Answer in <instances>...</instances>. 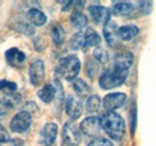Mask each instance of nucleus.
<instances>
[{
  "mask_svg": "<svg viewBox=\"0 0 156 146\" xmlns=\"http://www.w3.org/2000/svg\"><path fill=\"white\" fill-rule=\"evenodd\" d=\"M100 121L102 129L111 139L121 140L124 138L126 125L121 115H119L115 111H107L100 117Z\"/></svg>",
  "mask_w": 156,
  "mask_h": 146,
  "instance_id": "f257e3e1",
  "label": "nucleus"
},
{
  "mask_svg": "<svg viewBox=\"0 0 156 146\" xmlns=\"http://www.w3.org/2000/svg\"><path fill=\"white\" fill-rule=\"evenodd\" d=\"M129 75V68L113 64V66L101 74L98 85L103 90H111L124 84Z\"/></svg>",
  "mask_w": 156,
  "mask_h": 146,
  "instance_id": "f03ea898",
  "label": "nucleus"
},
{
  "mask_svg": "<svg viewBox=\"0 0 156 146\" xmlns=\"http://www.w3.org/2000/svg\"><path fill=\"white\" fill-rule=\"evenodd\" d=\"M80 71V61L76 55H66L62 57L58 64L57 73L64 79L69 82H73L77 79L78 73Z\"/></svg>",
  "mask_w": 156,
  "mask_h": 146,
  "instance_id": "7ed1b4c3",
  "label": "nucleus"
},
{
  "mask_svg": "<svg viewBox=\"0 0 156 146\" xmlns=\"http://www.w3.org/2000/svg\"><path fill=\"white\" fill-rule=\"evenodd\" d=\"M82 141V132L75 121H67L62 127V143L67 146H77Z\"/></svg>",
  "mask_w": 156,
  "mask_h": 146,
  "instance_id": "20e7f679",
  "label": "nucleus"
},
{
  "mask_svg": "<svg viewBox=\"0 0 156 146\" xmlns=\"http://www.w3.org/2000/svg\"><path fill=\"white\" fill-rule=\"evenodd\" d=\"M31 121L33 119H31L30 113L27 110H22L12 117L10 122V129L15 133H23L30 127Z\"/></svg>",
  "mask_w": 156,
  "mask_h": 146,
  "instance_id": "39448f33",
  "label": "nucleus"
},
{
  "mask_svg": "<svg viewBox=\"0 0 156 146\" xmlns=\"http://www.w3.org/2000/svg\"><path fill=\"white\" fill-rule=\"evenodd\" d=\"M79 129L87 137H91V138L96 137L98 133L101 132V129H102L100 117H98V116H88V117H85L80 122Z\"/></svg>",
  "mask_w": 156,
  "mask_h": 146,
  "instance_id": "423d86ee",
  "label": "nucleus"
},
{
  "mask_svg": "<svg viewBox=\"0 0 156 146\" xmlns=\"http://www.w3.org/2000/svg\"><path fill=\"white\" fill-rule=\"evenodd\" d=\"M88 11H89L93 20L96 24L106 25L107 23L111 22L112 11L108 7H105V6H101V5H91V6L88 7Z\"/></svg>",
  "mask_w": 156,
  "mask_h": 146,
  "instance_id": "0eeeda50",
  "label": "nucleus"
},
{
  "mask_svg": "<svg viewBox=\"0 0 156 146\" xmlns=\"http://www.w3.org/2000/svg\"><path fill=\"white\" fill-rule=\"evenodd\" d=\"M29 79L33 86H39L44 79V62L42 60H35L29 66Z\"/></svg>",
  "mask_w": 156,
  "mask_h": 146,
  "instance_id": "6e6552de",
  "label": "nucleus"
},
{
  "mask_svg": "<svg viewBox=\"0 0 156 146\" xmlns=\"http://www.w3.org/2000/svg\"><path fill=\"white\" fill-rule=\"evenodd\" d=\"M126 101V95L124 92H112L105 96V98L102 99V104L103 108L108 111H113V110L120 108Z\"/></svg>",
  "mask_w": 156,
  "mask_h": 146,
  "instance_id": "1a4fd4ad",
  "label": "nucleus"
},
{
  "mask_svg": "<svg viewBox=\"0 0 156 146\" xmlns=\"http://www.w3.org/2000/svg\"><path fill=\"white\" fill-rule=\"evenodd\" d=\"M65 110H66V114L69 115V117L72 121L77 120L80 117V115L83 113L82 101L76 96H69L66 102H65Z\"/></svg>",
  "mask_w": 156,
  "mask_h": 146,
  "instance_id": "9d476101",
  "label": "nucleus"
},
{
  "mask_svg": "<svg viewBox=\"0 0 156 146\" xmlns=\"http://www.w3.org/2000/svg\"><path fill=\"white\" fill-rule=\"evenodd\" d=\"M25 59L27 56L24 54V52H22L16 47L10 48L5 52V60L12 67H22L25 62Z\"/></svg>",
  "mask_w": 156,
  "mask_h": 146,
  "instance_id": "9b49d317",
  "label": "nucleus"
},
{
  "mask_svg": "<svg viewBox=\"0 0 156 146\" xmlns=\"http://www.w3.org/2000/svg\"><path fill=\"white\" fill-rule=\"evenodd\" d=\"M58 135V126L53 122L46 123L41 130V143L44 146H52Z\"/></svg>",
  "mask_w": 156,
  "mask_h": 146,
  "instance_id": "f8f14e48",
  "label": "nucleus"
},
{
  "mask_svg": "<svg viewBox=\"0 0 156 146\" xmlns=\"http://www.w3.org/2000/svg\"><path fill=\"white\" fill-rule=\"evenodd\" d=\"M103 36L108 46L114 47L119 41V28L117 23L109 22L106 25H103Z\"/></svg>",
  "mask_w": 156,
  "mask_h": 146,
  "instance_id": "ddd939ff",
  "label": "nucleus"
},
{
  "mask_svg": "<svg viewBox=\"0 0 156 146\" xmlns=\"http://www.w3.org/2000/svg\"><path fill=\"white\" fill-rule=\"evenodd\" d=\"M57 88L52 84H46L41 90L37 91V97L43 102V103H51L55 96H57Z\"/></svg>",
  "mask_w": 156,
  "mask_h": 146,
  "instance_id": "4468645a",
  "label": "nucleus"
},
{
  "mask_svg": "<svg viewBox=\"0 0 156 146\" xmlns=\"http://www.w3.org/2000/svg\"><path fill=\"white\" fill-rule=\"evenodd\" d=\"M139 34V28L136 25H124L119 28V38L122 41H130Z\"/></svg>",
  "mask_w": 156,
  "mask_h": 146,
  "instance_id": "2eb2a0df",
  "label": "nucleus"
},
{
  "mask_svg": "<svg viewBox=\"0 0 156 146\" xmlns=\"http://www.w3.org/2000/svg\"><path fill=\"white\" fill-rule=\"evenodd\" d=\"M28 17L30 19V22L36 26H42L47 22V16L41 10L35 9V7H33L28 11Z\"/></svg>",
  "mask_w": 156,
  "mask_h": 146,
  "instance_id": "dca6fc26",
  "label": "nucleus"
},
{
  "mask_svg": "<svg viewBox=\"0 0 156 146\" xmlns=\"http://www.w3.org/2000/svg\"><path fill=\"white\" fill-rule=\"evenodd\" d=\"M112 11L115 16H127L133 11V5L129 1H118L114 4Z\"/></svg>",
  "mask_w": 156,
  "mask_h": 146,
  "instance_id": "f3484780",
  "label": "nucleus"
},
{
  "mask_svg": "<svg viewBox=\"0 0 156 146\" xmlns=\"http://www.w3.org/2000/svg\"><path fill=\"white\" fill-rule=\"evenodd\" d=\"M132 62H133V55L130 52H121L114 56V64L119 66L130 68V66H132Z\"/></svg>",
  "mask_w": 156,
  "mask_h": 146,
  "instance_id": "a211bd4d",
  "label": "nucleus"
},
{
  "mask_svg": "<svg viewBox=\"0 0 156 146\" xmlns=\"http://www.w3.org/2000/svg\"><path fill=\"white\" fill-rule=\"evenodd\" d=\"M70 22L72 24V26H75L76 29H83L88 25V18L85 15H83L79 11H73L70 16Z\"/></svg>",
  "mask_w": 156,
  "mask_h": 146,
  "instance_id": "6ab92c4d",
  "label": "nucleus"
},
{
  "mask_svg": "<svg viewBox=\"0 0 156 146\" xmlns=\"http://www.w3.org/2000/svg\"><path fill=\"white\" fill-rule=\"evenodd\" d=\"M17 84L15 82L7 80V79H0V92L4 93V96H11L17 93Z\"/></svg>",
  "mask_w": 156,
  "mask_h": 146,
  "instance_id": "aec40b11",
  "label": "nucleus"
},
{
  "mask_svg": "<svg viewBox=\"0 0 156 146\" xmlns=\"http://www.w3.org/2000/svg\"><path fill=\"white\" fill-rule=\"evenodd\" d=\"M84 34H85V44L88 47H96V46L98 47L100 46V43H101V36L98 35L94 29L89 28V29H87V31Z\"/></svg>",
  "mask_w": 156,
  "mask_h": 146,
  "instance_id": "412c9836",
  "label": "nucleus"
},
{
  "mask_svg": "<svg viewBox=\"0 0 156 146\" xmlns=\"http://www.w3.org/2000/svg\"><path fill=\"white\" fill-rule=\"evenodd\" d=\"M101 104H102V101L98 95H91L88 97L87 99V104H85V108L90 113V114H94V113H98L100 108H101Z\"/></svg>",
  "mask_w": 156,
  "mask_h": 146,
  "instance_id": "4be33fe9",
  "label": "nucleus"
},
{
  "mask_svg": "<svg viewBox=\"0 0 156 146\" xmlns=\"http://www.w3.org/2000/svg\"><path fill=\"white\" fill-rule=\"evenodd\" d=\"M85 46H87L85 44V34L82 33V31L76 33L73 36L71 37V40H70V47L73 50H79V49H82Z\"/></svg>",
  "mask_w": 156,
  "mask_h": 146,
  "instance_id": "5701e85b",
  "label": "nucleus"
},
{
  "mask_svg": "<svg viewBox=\"0 0 156 146\" xmlns=\"http://www.w3.org/2000/svg\"><path fill=\"white\" fill-rule=\"evenodd\" d=\"M72 88L76 91V93L80 97H85L90 92V86L83 79H75L72 82Z\"/></svg>",
  "mask_w": 156,
  "mask_h": 146,
  "instance_id": "b1692460",
  "label": "nucleus"
},
{
  "mask_svg": "<svg viewBox=\"0 0 156 146\" xmlns=\"http://www.w3.org/2000/svg\"><path fill=\"white\" fill-rule=\"evenodd\" d=\"M52 40L53 42L57 44V46H60L64 43V40H65V30L64 28L60 25V24H57L53 30H52Z\"/></svg>",
  "mask_w": 156,
  "mask_h": 146,
  "instance_id": "393cba45",
  "label": "nucleus"
},
{
  "mask_svg": "<svg viewBox=\"0 0 156 146\" xmlns=\"http://www.w3.org/2000/svg\"><path fill=\"white\" fill-rule=\"evenodd\" d=\"M94 59L100 64H107L108 60H109V54L103 47L98 46L94 50Z\"/></svg>",
  "mask_w": 156,
  "mask_h": 146,
  "instance_id": "a878e982",
  "label": "nucleus"
},
{
  "mask_svg": "<svg viewBox=\"0 0 156 146\" xmlns=\"http://www.w3.org/2000/svg\"><path fill=\"white\" fill-rule=\"evenodd\" d=\"M88 146H114L113 143L109 140V139H106V138H95L93 139Z\"/></svg>",
  "mask_w": 156,
  "mask_h": 146,
  "instance_id": "bb28decb",
  "label": "nucleus"
},
{
  "mask_svg": "<svg viewBox=\"0 0 156 146\" xmlns=\"http://www.w3.org/2000/svg\"><path fill=\"white\" fill-rule=\"evenodd\" d=\"M98 71V67L95 61H89L87 65V74L89 78H94L96 75V72Z\"/></svg>",
  "mask_w": 156,
  "mask_h": 146,
  "instance_id": "cd10ccee",
  "label": "nucleus"
},
{
  "mask_svg": "<svg viewBox=\"0 0 156 146\" xmlns=\"http://www.w3.org/2000/svg\"><path fill=\"white\" fill-rule=\"evenodd\" d=\"M138 7H139V11L144 15H149L150 11H151V2L150 1H139L138 2Z\"/></svg>",
  "mask_w": 156,
  "mask_h": 146,
  "instance_id": "c85d7f7f",
  "label": "nucleus"
},
{
  "mask_svg": "<svg viewBox=\"0 0 156 146\" xmlns=\"http://www.w3.org/2000/svg\"><path fill=\"white\" fill-rule=\"evenodd\" d=\"M10 140H11L10 134L7 133V130L5 129L2 125H0V144L1 143H9Z\"/></svg>",
  "mask_w": 156,
  "mask_h": 146,
  "instance_id": "c756f323",
  "label": "nucleus"
},
{
  "mask_svg": "<svg viewBox=\"0 0 156 146\" xmlns=\"http://www.w3.org/2000/svg\"><path fill=\"white\" fill-rule=\"evenodd\" d=\"M136 123H137V110L135 108V109L132 110V113H131V129H132V132H135Z\"/></svg>",
  "mask_w": 156,
  "mask_h": 146,
  "instance_id": "7c9ffc66",
  "label": "nucleus"
}]
</instances>
